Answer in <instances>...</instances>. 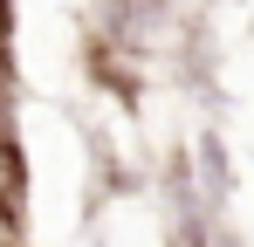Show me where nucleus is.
Masks as SVG:
<instances>
[{"label": "nucleus", "instance_id": "nucleus-1", "mask_svg": "<svg viewBox=\"0 0 254 247\" xmlns=\"http://www.w3.org/2000/svg\"><path fill=\"white\" fill-rule=\"evenodd\" d=\"M7 21H14V0H0V55H7Z\"/></svg>", "mask_w": 254, "mask_h": 247}]
</instances>
